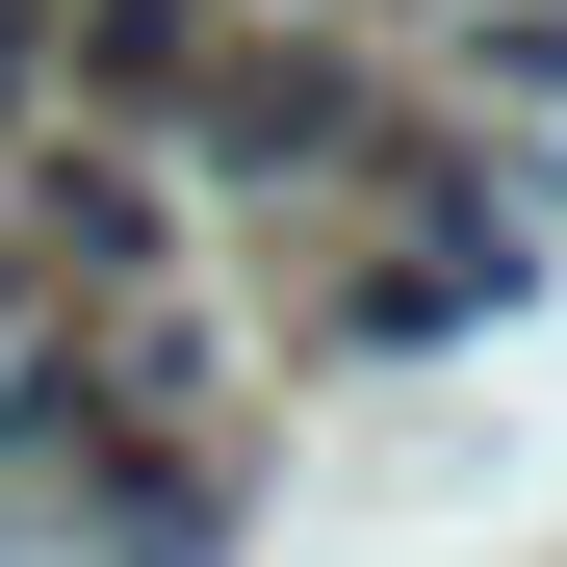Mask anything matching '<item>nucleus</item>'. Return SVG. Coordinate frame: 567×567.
Segmentation results:
<instances>
[{"instance_id":"f257e3e1","label":"nucleus","mask_w":567,"mask_h":567,"mask_svg":"<svg viewBox=\"0 0 567 567\" xmlns=\"http://www.w3.org/2000/svg\"><path fill=\"white\" fill-rule=\"evenodd\" d=\"M207 181H258V207H336V181H388V78L310 52V27H207V78L155 104Z\"/></svg>"}]
</instances>
